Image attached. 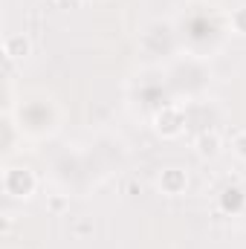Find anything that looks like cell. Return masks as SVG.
I'll use <instances>...</instances> for the list:
<instances>
[{
	"instance_id": "7",
	"label": "cell",
	"mask_w": 246,
	"mask_h": 249,
	"mask_svg": "<svg viewBox=\"0 0 246 249\" xmlns=\"http://www.w3.org/2000/svg\"><path fill=\"white\" fill-rule=\"evenodd\" d=\"M229 26H232V32H238V35H246V6H238V9H232V15H229Z\"/></svg>"
},
{
	"instance_id": "4",
	"label": "cell",
	"mask_w": 246,
	"mask_h": 249,
	"mask_svg": "<svg viewBox=\"0 0 246 249\" xmlns=\"http://www.w3.org/2000/svg\"><path fill=\"white\" fill-rule=\"evenodd\" d=\"M3 55L6 61H26L32 55V41L23 32H12L3 38Z\"/></svg>"
},
{
	"instance_id": "6",
	"label": "cell",
	"mask_w": 246,
	"mask_h": 249,
	"mask_svg": "<svg viewBox=\"0 0 246 249\" xmlns=\"http://www.w3.org/2000/svg\"><path fill=\"white\" fill-rule=\"evenodd\" d=\"M220 203H223V209H226V212H235V214H238V212L244 209V203H246V194L238 186H229V188H223Z\"/></svg>"
},
{
	"instance_id": "2",
	"label": "cell",
	"mask_w": 246,
	"mask_h": 249,
	"mask_svg": "<svg viewBox=\"0 0 246 249\" xmlns=\"http://www.w3.org/2000/svg\"><path fill=\"white\" fill-rule=\"evenodd\" d=\"M154 130H157V136H162V139H177V136H183V130H185L183 105H177V102L162 105V107L154 113Z\"/></svg>"
},
{
	"instance_id": "3",
	"label": "cell",
	"mask_w": 246,
	"mask_h": 249,
	"mask_svg": "<svg viewBox=\"0 0 246 249\" xmlns=\"http://www.w3.org/2000/svg\"><path fill=\"white\" fill-rule=\"evenodd\" d=\"M157 186H159V191L165 197H180V194L188 191V171L180 168V165H168V168L159 171Z\"/></svg>"
},
{
	"instance_id": "1",
	"label": "cell",
	"mask_w": 246,
	"mask_h": 249,
	"mask_svg": "<svg viewBox=\"0 0 246 249\" xmlns=\"http://www.w3.org/2000/svg\"><path fill=\"white\" fill-rule=\"evenodd\" d=\"M3 191L12 200H32L38 191V174L29 165H6L3 168Z\"/></svg>"
},
{
	"instance_id": "5",
	"label": "cell",
	"mask_w": 246,
	"mask_h": 249,
	"mask_svg": "<svg viewBox=\"0 0 246 249\" xmlns=\"http://www.w3.org/2000/svg\"><path fill=\"white\" fill-rule=\"evenodd\" d=\"M194 148H197V154L203 157V160H214V157H220V151H223V136L211 127V130H203L197 139H194Z\"/></svg>"
},
{
	"instance_id": "9",
	"label": "cell",
	"mask_w": 246,
	"mask_h": 249,
	"mask_svg": "<svg viewBox=\"0 0 246 249\" xmlns=\"http://www.w3.org/2000/svg\"><path fill=\"white\" fill-rule=\"evenodd\" d=\"M55 3H61V0H55Z\"/></svg>"
},
{
	"instance_id": "8",
	"label": "cell",
	"mask_w": 246,
	"mask_h": 249,
	"mask_svg": "<svg viewBox=\"0 0 246 249\" xmlns=\"http://www.w3.org/2000/svg\"><path fill=\"white\" fill-rule=\"evenodd\" d=\"M232 154L238 160H246V127H241L235 136H232Z\"/></svg>"
}]
</instances>
